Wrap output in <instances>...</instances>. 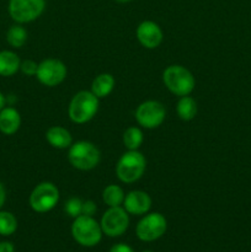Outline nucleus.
<instances>
[{"label":"nucleus","instance_id":"1","mask_svg":"<svg viewBox=\"0 0 251 252\" xmlns=\"http://www.w3.org/2000/svg\"><path fill=\"white\" fill-rule=\"evenodd\" d=\"M162 81L170 93L182 97L193 91L196 80L191 71L179 64L169 65L162 73Z\"/></svg>","mask_w":251,"mask_h":252},{"label":"nucleus","instance_id":"2","mask_svg":"<svg viewBox=\"0 0 251 252\" xmlns=\"http://www.w3.org/2000/svg\"><path fill=\"white\" fill-rule=\"evenodd\" d=\"M98 111V98L91 91H79L69 103L68 115L71 122L84 125L95 117Z\"/></svg>","mask_w":251,"mask_h":252},{"label":"nucleus","instance_id":"3","mask_svg":"<svg viewBox=\"0 0 251 252\" xmlns=\"http://www.w3.org/2000/svg\"><path fill=\"white\" fill-rule=\"evenodd\" d=\"M147 167L144 155L138 150H128L116 165V175L123 184H133L143 176Z\"/></svg>","mask_w":251,"mask_h":252},{"label":"nucleus","instance_id":"4","mask_svg":"<svg viewBox=\"0 0 251 252\" xmlns=\"http://www.w3.org/2000/svg\"><path fill=\"white\" fill-rule=\"evenodd\" d=\"M69 162L75 169L81 171H89L95 169L101 160V153L94 143L88 140L73 143L68 153Z\"/></svg>","mask_w":251,"mask_h":252},{"label":"nucleus","instance_id":"5","mask_svg":"<svg viewBox=\"0 0 251 252\" xmlns=\"http://www.w3.org/2000/svg\"><path fill=\"white\" fill-rule=\"evenodd\" d=\"M102 229L94 217L79 216L71 224V236L79 245L84 248H94L102 239Z\"/></svg>","mask_w":251,"mask_h":252},{"label":"nucleus","instance_id":"6","mask_svg":"<svg viewBox=\"0 0 251 252\" xmlns=\"http://www.w3.org/2000/svg\"><path fill=\"white\" fill-rule=\"evenodd\" d=\"M46 0H9L7 11L17 24H29L38 19L44 11Z\"/></svg>","mask_w":251,"mask_h":252},{"label":"nucleus","instance_id":"7","mask_svg":"<svg viewBox=\"0 0 251 252\" xmlns=\"http://www.w3.org/2000/svg\"><path fill=\"white\" fill-rule=\"evenodd\" d=\"M59 201V189L52 182H41L30 194V206L36 213H47L57 206Z\"/></svg>","mask_w":251,"mask_h":252},{"label":"nucleus","instance_id":"8","mask_svg":"<svg viewBox=\"0 0 251 252\" xmlns=\"http://www.w3.org/2000/svg\"><path fill=\"white\" fill-rule=\"evenodd\" d=\"M167 229V221L160 213H149L143 217L137 224L135 234L140 241L152 243L161 238Z\"/></svg>","mask_w":251,"mask_h":252},{"label":"nucleus","instance_id":"9","mask_svg":"<svg viewBox=\"0 0 251 252\" xmlns=\"http://www.w3.org/2000/svg\"><path fill=\"white\" fill-rule=\"evenodd\" d=\"M100 225L105 235L118 238L127 231L129 226V216L123 207H110L103 213Z\"/></svg>","mask_w":251,"mask_h":252},{"label":"nucleus","instance_id":"10","mask_svg":"<svg viewBox=\"0 0 251 252\" xmlns=\"http://www.w3.org/2000/svg\"><path fill=\"white\" fill-rule=\"evenodd\" d=\"M165 117H166V108L159 101H144L135 110V120L138 125L147 129H154L161 126Z\"/></svg>","mask_w":251,"mask_h":252},{"label":"nucleus","instance_id":"11","mask_svg":"<svg viewBox=\"0 0 251 252\" xmlns=\"http://www.w3.org/2000/svg\"><path fill=\"white\" fill-rule=\"evenodd\" d=\"M36 78L39 83L48 88H54L63 83L66 78V66L59 59L48 58L38 64Z\"/></svg>","mask_w":251,"mask_h":252},{"label":"nucleus","instance_id":"12","mask_svg":"<svg viewBox=\"0 0 251 252\" xmlns=\"http://www.w3.org/2000/svg\"><path fill=\"white\" fill-rule=\"evenodd\" d=\"M135 34H137L139 43L148 49H154L159 47L164 38V34H162L159 25L150 20L140 22L139 26L137 27Z\"/></svg>","mask_w":251,"mask_h":252},{"label":"nucleus","instance_id":"13","mask_svg":"<svg viewBox=\"0 0 251 252\" xmlns=\"http://www.w3.org/2000/svg\"><path fill=\"white\" fill-rule=\"evenodd\" d=\"M123 208L132 216H144L152 208V198L144 191H130L126 194Z\"/></svg>","mask_w":251,"mask_h":252},{"label":"nucleus","instance_id":"14","mask_svg":"<svg viewBox=\"0 0 251 252\" xmlns=\"http://www.w3.org/2000/svg\"><path fill=\"white\" fill-rule=\"evenodd\" d=\"M21 127V116L14 107H4L0 111V132L5 135H12Z\"/></svg>","mask_w":251,"mask_h":252},{"label":"nucleus","instance_id":"15","mask_svg":"<svg viewBox=\"0 0 251 252\" xmlns=\"http://www.w3.org/2000/svg\"><path fill=\"white\" fill-rule=\"evenodd\" d=\"M46 139L56 149H69L73 144V138L66 128L53 126L46 132Z\"/></svg>","mask_w":251,"mask_h":252},{"label":"nucleus","instance_id":"16","mask_svg":"<svg viewBox=\"0 0 251 252\" xmlns=\"http://www.w3.org/2000/svg\"><path fill=\"white\" fill-rule=\"evenodd\" d=\"M115 78L108 73H102L96 76L91 84V93L97 98H105L115 88Z\"/></svg>","mask_w":251,"mask_h":252},{"label":"nucleus","instance_id":"17","mask_svg":"<svg viewBox=\"0 0 251 252\" xmlns=\"http://www.w3.org/2000/svg\"><path fill=\"white\" fill-rule=\"evenodd\" d=\"M20 65H21V61L15 52H0V75L12 76L20 70Z\"/></svg>","mask_w":251,"mask_h":252},{"label":"nucleus","instance_id":"18","mask_svg":"<svg viewBox=\"0 0 251 252\" xmlns=\"http://www.w3.org/2000/svg\"><path fill=\"white\" fill-rule=\"evenodd\" d=\"M177 116L182 121H192L197 115V103L189 95L180 97L176 106Z\"/></svg>","mask_w":251,"mask_h":252},{"label":"nucleus","instance_id":"19","mask_svg":"<svg viewBox=\"0 0 251 252\" xmlns=\"http://www.w3.org/2000/svg\"><path fill=\"white\" fill-rule=\"evenodd\" d=\"M125 192L117 185H108L102 191V201L108 207H120L125 202Z\"/></svg>","mask_w":251,"mask_h":252},{"label":"nucleus","instance_id":"20","mask_svg":"<svg viewBox=\"0 0 251 252\" xmlns=\"http://www.w3.org/2000/svg\"><path fill=\"white\" fill-rule=\"evenodd\" d=\"M27 37H29V33H27L26 29L20 24L11 26L6 32V41L12 48L24 47L27 41Z\"/></svg>","mask_w":251,"mask_h":252},{"label":"nucleus","instance_id":"21","mask_svg":"<svg viewBox=\"0 0 251 252\" xmlns=\"http://www.w3.org/2000/svg\"><path fill=\"white\" fill-rule=\"evenodd\" d=\"M143 139V132L138 127H129L123 133V144L128 150L139 149Z\"/></svg>","mask_w":251,"mask_h":252},{"label":"nucleus","instance_id":"22","mask_svg":"<svg viewBox=\"0 0 251 252\" xmlns=\"http://www.w3.org/2000/svg\"><path fill=\"white\" fill-rule=\"evenodd\" d=\"M17 230V219L12 213L0 209V235L10 236Z\"/></svg>","mask_w":251,"mask_h":252},{"label":"nucleus","instance_id":"23","mask_svg":"<svg viewBox=\"0 0 251 252\" xmlns=\"http://www.w3.org/2000/svg\"><path fill=\"white\" fill-rule=\"evenodd\" d=\"M83 202L78 197H71L68 201L65 202V206H64V211L71 218H78L79 216L83 214Z\"/></svg>","mask_w":251,"mask_h":252},{"label":"nucleus","instance_id":"24","mask_svg":"<svg viewBox=\"0 0 251 252\" xmlns=\"http://www.w3.org/2000/svg\"><path fill=\"white\" fill-rule=\"evenodd\" d=\"M37 69H38V64L36 62L31 61V59H26V61L21 62V65H20V70L27 76H36Z\"/></svg>","mask_w":251,"mask_h":252},{"label":"nucleus","instance_id":"25","mask_svg":"<svg viewBox=\"0 0 251 252\" xmlns=\"http://www.w3.org/2000/svg\"><path fill=\"white\" fill-rule=\"evenodd\" d=\"M97 211V207H96V203L91 199H88V201L83 202V216L88 217H94V214Z\"/></svg>","mask_w":251,"mask_h":252},{"label":"nucleus","instance_id":"26","mask_svg":"<svg viewBox=\"0 0 251 252\" xmlns=\"http://www.w3.org/2000/svg\"><path fill=\"white\" fill-rule=\"evenodd\" d=\"M110 252H134L127 244H116L110 249Z\"/></svg>","mask_w":251,"mask_h":252},{"label":"nucleus","instance_id":"27","mask_svg":"<svg viewBox=\"0 0 251 252\" xmlns=\"http://www.w3.org/2000/svg\"><path fill=\"white\" fill-rule=\"evenodd\" d=\"M0 252H15V248L10 241H1L0 243Z\"/></svg>","mask_w":251,"mask_h":252},{"label":"nucleus","instance_id":"28","mask_svg":"<svg viewBox=\"0 0 251 252\" xmlns=\"http://www.w3.org/2000/svg\"><path fill=\"white\" fill-rule=\"evenodd\" d=\"M5 201H6V189H5L4 185L0 182V209L5 204Z\"/></svg>","mask_w":251,"mask_h":252},{"label":"nucleus","instance_id":"29","mask_svg":"<svg viewBox=\"0 0 251 252\" xmlns=\"http://www.w3.org/2000/svg\"><path fill=\"white\" fill-rule=\"evenodd\" d=\"M5 105H6V97H5L4 94L0 91V111L5 107Z\"/></svg>","mask_w":251,"mask_h":252},{"label":"nucleus","instance_id":"30","mask_svg":"<svg viewBox=\"0 0 251 252\" xmlns=\"http://www.w3.org/2000/svg\"><path fill=\"white\" fill-rule=\"evenodd\" d=\"M115 1H117V2H122V4H125V2H129V1H132V0H115Z\"/></svg>","mask_w":251,"mask_h":252},{"label":"nucleus","instance_id":"31","mask_svg":"<svg viewBox=\"0 0 251 252\" xmlns=\"http://www.w3.org/2000/svg\"><path fill=\"white\" fill-rule=\"evenodd\" d=\"M142 252H153V251H142Z\"/></svg>","mask_w":251,"mask_h":252}]
</instances>
